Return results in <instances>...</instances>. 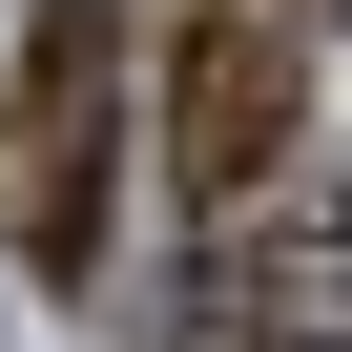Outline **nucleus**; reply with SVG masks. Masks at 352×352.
I'll return each mask as SVG.
<instances>
[{
  "mask_svg": "<svg viewBox=\"0 0 352 352\" xmlns=\"http://www.w3.org/2000/svg\"><path fill=\"white\" fill-rule=\"evenodd\" d=\"M104 187H124V21L104 0H42L21 83H0V249L42 290H83L104 270Z\"/></svg>",
  "mask_w": 352,
  "mask_h": 352,
  "instance_id": "obj_1",
  "label": "nucleus"
},
{
  "mask_svg": "<svg viewBox=\"0 0 352 352\" xmlns=\"http://www.w3.org/2000/svg\"><path fill=\"white\" fill-rule=\"evenodd\" d=\"M290 124H311V21L290 0H187V42H166V187L187 208L290 187Z\"/></svg>",
  "mask_w": 352,
  "mask_h": 352,
  "instance_id": "obj_3",
  "label": "nucleus"
},
{
  "mask_svg": "<svg viewBox=\"0 0 352 352\" xmlns=\"http://www.w3.org/2000/svg\"><path fill=\"white\" fill-rule=\"evenodd\" d=\"M166 352H352V187L208 208L187 290H166Z\"/></svg>",
  "mask_w": 352,
  "mask_h": 352,
  "instance_id": "obj_2",
  "label": "nucleus"
},
{
  "mask_svg": "<svg viewBox=\"0 0 352 352\" xmlns=\"http://www.w3.org/2000/svg\"><path fill=\"white\" fill-rule=\"evenodd\" d=\"M290 21H331V0H290Z\"/></svg>",
  "mask_w": 352,
  "mask_h": 352,
  "instance_id": "obj_4",
  "label": "nucleus"
}]
</instances>
